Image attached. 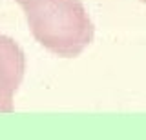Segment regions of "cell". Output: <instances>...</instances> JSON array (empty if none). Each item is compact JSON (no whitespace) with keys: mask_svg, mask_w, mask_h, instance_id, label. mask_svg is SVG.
Instances as JSON below:
<instances>
[{"mask_svg":"<svg viewBox=\"0 0 146 140\" xmlns=\"http://www.w3.org/2000/svg\"><path fill=\"white\" fill-rule=\"evenodd\" d=\"M22 6L33 37L64 58L80 55L93 40V24L80 0H15Z\"/></svg>","mask_w":146,"mask_h":140,"instance_id":"obj_1","label":"cell"},{"mask_svg":"<svg viewBox=\"0 0 146 140\" xmlns=\"http://www.w3.org/2000/svg\"><path fill=\"white\" fill-rule=\"evenodd\" d=\"M26 57L13 38L0 35V113L13 111V98L24 78Z\"/></svg>","mask_w":146,"mask_h":140,"instance_id":"obj_2","label":"cell"},{"mask_svg":"<svg viewBox=\"0 0 146 140\" xmlns=\"http://www.w3.org/2000/svg\"><path fill=\"white\" fill-rule=\"evenodd\" d=\"M143 2H146V0H143Z\"/></svg>","mask_w":146,"mask_h":140,"instance_id":"obj_3","label":"cell"}]
</instances>
